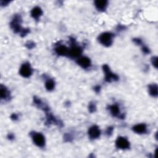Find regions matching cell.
Here are the masks:
<instances>
[{"label": "cell", "mask_w": 158, "mask_h": 158, "mask_svg": "<svg viewBox=\"0 0 158 158\" xmlns=\"http://www.w3.org/2000/svg\"><path fill=\"white\" fill-rule=\"evenodd\" d=\"M100 43L105 46H111L113 42V35L109 32H104L101 34L98 38Z\"/></svg>", "instance_id": "1"}, {"label": "cell", "mask_w": 158, "mask_h": 158, "mask_svg": "<svg viewBox=\"0 0 158 158\" xmlns=\"http://www.w3.org/2000/svg\"><path fill=\"white\" fill-rule=\"evenodd\" d=\"M103 69L105 74V80L106 82H111L113 81H116L119 79L118 76L112 72V71L110 70V68L107 65H104Z\"/></svg>", "instance_id": "2"}, {"label": "cell", "mask_w": 158, "mask_h": 158, "mask_svg": "<svg viewBox=\"0 0 158 158\" xmlns=\"http://www.w3.org/2000/svg\"><path fill=\"white\" fill-rule=\"evenodd\" d=\"M21 22L22 19L20 16H16L11 23V29L16 33H20L21 31L23 30V29H22L21 27Z\"/></svg>", "instance_id": "3"}, {"label": "cell", "mask_w": 158, "mask_h": 158, "mask_svg": "<svg viewBox=\"0 0 158 158\" xmlns=\"http://www.w3.org/2000/svg\"><path fill=\"white\" fill-rule=\"evenodd\" d=\"M32 140L34 143L39 147H43L45 144V137L40 133H35L32 135Z\"/></svg>", "instance_id": "4"}, {"label": "cell", "mask_w": 158, "mask_h": 158, "mask_svg": "<svg viewBox=\"0 0 158 158\" xmlns=\"http://www.w3.org/2000/svg\"><path fill=\"white\" fill-rule=\"evenodd\" d=\"M20 74L23 77L28 78L32 74V69L29 63H24L20 69Z\"/></svg>", "instance_id": "5"}, {"label": "cell", "mask_w": 158, "mask_h": 158, "mask_svg": "<svg viewBox=\"0 0 158 158\" xmlns=\"http://www.w3.org/2000/svg\"><path fill=\"white\" fill-rule=\"evenodd\" d=\"M117 148L121 150H126L130 147V143L128 140L124 137H119L116 141Z\"/></svg>", "instance_id": "6"}, {"label": "cell", "mask_w": 158, "mask_h": 158, "mask_svg": "<svg viewBox=\"0 0 158 158\" xmlns=\"http://www.w3.org/2000/svg\"><path fill=\"white\" fill-rule=\"evenodd\" d=\"M101 131L99 127L96 125H93L88 130V135L91 139H96L100 137Z\"/></svg>", "instance_id": "7"}, {"label": "cell", "mask_w": 158, "mask_h": 158, "mask_svg": "<svg viewBox=\"0 0 158 158\" xmlns=\"http://www.w3.org/2000/svg\"><path fill=\"white\" fill-rule=\"evenodd\" d=\"M77 64L83 69H87L91 66L90 59L87 57H80L77 60Z\"/></svg>", "instance_id": "8"}, {"label": "cell", "mask_w": 158, "mask_h": 158, "mask_svg": "<svg viewBox=\"0 0 158 158\" xmlns=\"http://www.w3.org/2000/svg\"><path fill=\"white\" fill-rule=\"evenodd\" d=\"M82 50L80 47L74 45L69 49V55L72 57H79L82 54Z\"/></svg>", "instance_id": "9"}, {"label": "cell", "mask_w": 158, "mask_h": 158, "mask_svg": "<svg viewBox=\"0 0 158 158\" xmlns=\"http://www.w3.org/2000/svg\"><path fill=\"white\" fill-rule=\"evenodd\" d=\"M132 129L133 132L138 133V134H143V133H144L146 132H147V127L145 124H140L133 126Z\"/></svg>", "instance_id": "10"}, {"label": "cell", "mask_w": 158, "mask_h": 158, "mask_svg": "<svg viewBox=\"0 0 158 158\" xmlns=\"http://www.w3.org/2000/svg\"><path fill=\"white\" fill-rule=\"evenodd\" d=\"M43 11L42 9L38 6L35 7L31 11V16L36 20H38L42 15Z\"/></svg>", "instance_id": "11"}, {"label": "cell", "mask_w": 158, "mask_h": 158, "mask_svg": "<svg viewBox=\"0 0 158 158\" xmlns=\"http://www.w3.org/2000/svg\"><path fill=\"white\" fill-rule=\"evenodd\" d=\"M56 53L58 55L60 56H66L67 54H69V49L67 48L66 46H63V45H60L59 46H57L56 50H55Z\"/></svg>", "instance_id": "12"}, {"label": "cell", "mask_w": 158, "mask_h": 158, "mask_svg": "<svg viewBox=\"0 0 158 158\" xmlns=\"http://www.w3.org/2000/svg\"><path fill=\"white\" fill-rule=\"evenodd\" d=\"M94 4L97 9L98 11H103L107 8V2L105 1V0H102V1H96Z\"/></svg>", "instance_id": "13"}, {"label": "cell", "mask_w": 158, "mask_h": 158, "mask_svg": "<svg viewBox=\"0 0 158 158\" xmlns=\"http://www.w3.org/2000/svg\"><path fill=\"white\" fill-rule=\"evenodd\" d=\"M148 91L150 94L153 96V97H156L158 94V88L157 85L156 84H151L148 87Z\"/></svg>", "instance_id": "14"}, {"label": "cell", "mask_w": 158, "mask_h": 158, "mask_svg": "<svg viewBox=\"0 0 158 158\" xmlns=\"http://www.w3.org/2000/svg\"><path fill=\"white\" fill-rule=\"evenodd\" d=\"M109 110H110L111 113L112 114V115L113 116L117 117L120 114V109H119V107L116 105V104H114L111 106L109 107Z\"/></svg>", "instance_id": "15"}, {"label": "cell", "mask_w": 158, "mask_h": 158, "mask_svg": "<svg viewBox=\"0 0 158 158\" xmlns=\"http://www.w3.org/2000/svg\"><path fill=\"white\" fill-rule=\"evenodd\" d=\"M55 87V83L53 80L49 79L45 83V87L48 91H51L54 89Z\"/></svg>", "instance_id": "16"}, {"label": "cell", "mask_w": 158, "mask_h": 158, "mask_svg": "<svg viewBox=\"0 0 158 158\" xmlns=\"http://www.w3.org/2000/svg\"><path fill=\"white\" fill-rule=\"evenodd\" d=\"M0 96H1V98L5 99L8 96V91L6 88L5 87L2 85L1 86V93H0Z\"/></svg>", "instance_id": "17"}, {"label": "cell", "mask_w": 158, "mask_h": 158, "mask_svg": "<svg viewBox=\"0 0 158 158\" xmlns=\"http://www.w3.org/2000/svg\"><path fill=\"white\" fill-rule=\"evenodd\" d=\"M88 108H89V111L91 113H93V112H94L96 110V106L94 104L91 103V104H90Z\"/></svg>", "instance_id": "18"}, {"label": "cell", "mask_w": 158, "mask_h": 158, "mask_svg": "<svg viewBox=\"0 0 158 158\" xmlns=\"http://www.w3.org/2000/svg\"><path fill=\"white\" fill-rule=\"evenodd\" d=\"M151 63L153 64V65L157 68V57H153L151 59Z\"/></svg>", "instance_id": "19"}, {"label": "cell", "mask_w": 158, "mask_h": 158, "mask_svg": "<svg viewBox=\"0 0 158 158\" xmlns=\"http://www.w3.org/2000/svg\"><path fill=\"white\" fill-rule=\"evenodd\" d=\"M143 53L147 54V53H150V50L147 46H144V47H143Z\"/></svg>", "instance_id": "20"}, {"label": "cell", "mask_w": 158, "mask_h": 158, "mask_svg": "<svg viewBox=\"0 0 158 158\" xmlns=\"http://www.w3.org/2000/svg\"><path fill=\"white\" fill-rule=\"evenodd\" d=\"M133 41H134V42H135L136 44H137V45H140V44L141 43V40L139 39H135L133 40Z\"/></svg>", "instance_id": "21"}, {"label": "cell", "mask_w": 158, "mask_h": 158, "mask_svg": "<svg viewBox=\"0 0 158 158\" xmlns=\"http://www.w3.org/2000/svg\"><path fill=\"white\" fill-rule=\"evenodd\" d=\"M113 128L109 127V128L107 129L106 133H107V134H111V133H112V132H113Z\"/></svg>", "instance_id": "22"}, {"label": "cell", "mask_w": 158, "mask_h": 158, "mask_svg": "<svg viewBox=\"0 0 158 158\" xmlns=\"http://www.w3.org/2000/svg\"><path fill=\"white\" fill-rule=\"evenodd\" d=\"M11 118H12V119H17V116L16 114H14L13 116H11Z\"/></svg>", "instance_id": "23"}]
</instances>
